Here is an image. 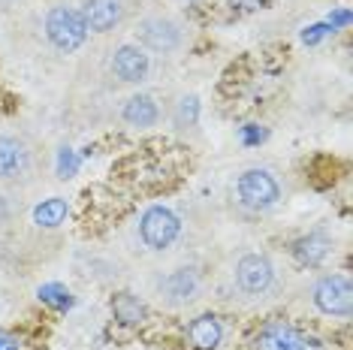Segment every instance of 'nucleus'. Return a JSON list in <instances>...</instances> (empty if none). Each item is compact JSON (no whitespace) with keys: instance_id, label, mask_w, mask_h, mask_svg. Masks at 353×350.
Masks as SVG:
<instances>
[{"instance_id":"1","label":"nucleus","mask_w":353,"mask_h":350,"mask_svg":"<svg viewBox=\"0 0 353 350\" xmlns=\"http://www.w3.org/2000/svg\"><path fill=\"white\" fill-rule=\"evenodd\" d=\"M208 293V275L194 260H170L145 272V296L163 311H188Z\"/></svg>"},{"instance_id":"2","label":"nucleus","mask_w":353,"mask_h":350,"mask_svg":"<svg viewBox=\"0 0 353 350\" xmlns=\"http://www.w3.org/2000/svg\"><path fill=\"white\" fill-rule=\"evenodd\" d=\"M284 290V272L278 260L266 251L245 248L227 266V293L242 305H266L275 302Z\"/></svg>"},{"instance_id":"3","label":"nucleus","mask_w":353,"mask_h":350,"mask_svg":"<svg viewBox=\"0 0 353 350\" xmlns=\"http://www.w3.org/2000/svg\"><path fill=\"white\" fill-rule=\"evenodd\" d=\"M133 43L151 58H179L190 43V28L175 12L148 10L133 21Z\"/></svg>"},{"instance_id":"4","label":"nucleus","mask_w":353,"mask_h":350,"mask_svg":"<svg viewBox=\"0 0 353 350\" xmlns=\"http://www.w3.org/2000/svg\"><path fill=\"white\" fill-rule=\"evenodd\" d=\"M39 178V151L25 133L0 130V187L28 190Z\"/></svg>"},{"instance_id":"5","label":"nucleus","mask_w":353,"mask_h":350,"mask_svg":"<svg viewBox=\"0 0 353 350\" xmlns=\"http://www.w3.org/2000/svg\"><path fill=\"white\" fill-rule=\"evenodd\" d=\"M181 233H184V224H181L179 212L160 203L142 209L133 220V242L145 254H154V257L170 254L179 245Z\"/></svg>"},{"instance_id":"6","label":"nucleus","mask_w":353,"mask_h":350,"mask_svg":"<svg viewBox=\"0 0 353 350\" xmlns=\"http://www.w3.org/2000/svg\"><path fill=\"white\" fill-rule=\"evenodd\" d=\"M232 200L248 214H269L284 200V185L269 166H248L232 178Z\"/></svg>"},{"instance_id":"7","label":"nucleus","mask_w":353,"mask_h":350,"mask_svg":"<svg viewBox=\"0 0 353 350\" xmlns=\"http://www.w3.org/2000/svg\"><path fill=\"white\" fill-rule=\"evenodd\" d=\"M308 302L320 317L347 323L353 314V284L347 272H323L311 281Z\"/></svg>"},{"instance_id":"8","label":"nucleus","mask_w":353,"mask_h":350,"mask_svg":"<svg viewBox=\"0 0 353 350\" xmlns=\"http://www.w3.org/2000/svg\"><path fill=\"white\" fill-rule=\"evenodd\" d=\"M43 34L49 39L52 49L70 54V52H76L85 45L88 28H85V19H82V12H79V6L54 3L43 15Z\"/></svg>"},{"instance_id":"9","label":"nucleus","mask_w":353,"mask_h":350,"mask_svg":"<svg viewBox=\"0 0 353 350\" xmlns=\"http://www.w3.org/2000/svg\"><path fill=\"white\" fill-rule=\"evenodd\" d=\"M251 350H323V344L287 320H269L254 336Z\"/></svg>"},{"instance_id":"10","label":"nucleus","mask_w":353,"mask_h":350,"mask_svg":"<svg viewBox=\"0 0 353 350\" xmlns=\"http://www.w3.org/2000/svg\"><path fill=\"white\" fill-rule=\"evenodd\" d=\"M109 73L121 85H142L151 76V54L136 43H121L109 54Z\"/></svg>"},{"instance_id":"11","label":"nucleus","mask_w":353,"mask_h":350,"mask_svg":"<svg viewBox=\"0 0 353 350\" xmlns=\"http://www.w3.org/2000/svg\"><path fill=\"white\" fill-rule=\"evenodd\" d=\"M79 12L85 19L88 34H112L130 15V0H82Z\"/></svg>"},{"instance_id":"12","label":"nucleus","mask_w":353,"mask_h":350,"mask_svg":"<svg viewBox=\"0 0 353 350\" xmlns=\"http://www.w3.org/2000/svg\"><path fill=\"white\" fill-rule=\"evenodd\" d=\"M118 115H121V121L127 127H133V130H154L160 124V118H163V109H160V103L151 97V94L136 91L130 97H124Z\"/></svg>"},{"instance_id":"13","label":"nucleus","mask_w":353,"mask_h":350,"mask_svg":"<svg viewBox=\"0 0 353 350\" xmlns=\"http://www.w3.org/2000/svg\"><path fill=\"white\" fill-rule=\"evenodd\" d=\"M290 254L302 269H320L329 257H335V238L326 236L323 229H314V233L296 238Z\"/></svg>"},{"instance_id":"14","label":"nucleus","mask_w":353,"mask_h":350,"mask_svg":"<svg viewBox=\"0 0 353 350\" xmlns=\"http://www.w3.org/2000/svg\"><path fill=\"white\" fill-rule=\"evenodd\" d=\"M184 341L194 350H218L223 344V320L218 314H199L184 326Z\"/></svg>"},{"instance_id":"15","label":"nucleus","mask_w":353,"mask_h":350,"mask_svg":"<svg viewBox=\"0 0 353 350\" xmlns=\"http://www.w3.org/2000/svg\"><path fill=\"white\" fill-rule=\"evenodd\" d=\"M109 308H112V317H115L121 326H127V329H139V326L148 320L145 299L133 296V293H115L109 302Z\"/></svg>"},{"instance_id":"16","label":"nucleus","mask_w":353,"mask_h":350,"mask_svg":"<svg viewBox=\"0 0 353 350\" xmlns=\"http://www.w3.org/2000/svg\"><path fill=\"white\" fill-rule=\"evenodd\" d=\"M63 218H67V203H63L61 196H52V200H46V203L34 212V220H37L39 227H46V229L61 227Z\"/></svg>"},{"instance_id":"17","label":"nucleus","mask_w":353,"mask_h":350,"mask_svg":"<svg viewBox=\"0 0 353 350\" xmlns=\"http://www.w3.org/2000/svg\"><path fill=\"white\" fill-rule=\"evenodd\" d=\"M19 212H21L19 194H15V190L0 187V233H6V229L19 220Z\"/></svg>"},{"instance_id":"18","label":"nucleus","mask_w":353,"mask_h":350,"mask_svg":"<svg viewBox=\"0 0 353 350\" xmlns=\"http://www.w3.org/2000/svg\"><path fill=\"white\" fill-rule=\"evenodd\" d=\"M0 350H25V338L15 336V332L0 329Z\"/></svg>"},{"instance_id":"19","label":"nucleus","mask_w":353,"mask_h":350,"mask_svg":"<svg viewBox=\"0 0 353 350\" xmlns=\"http://www.w3.org/2000/svg\"><path fill=\"white\" fill-rule=\"evenodd\" d=\"M28 0H0V10H19V6H25Z\"/></svg>"}]
</instances>
